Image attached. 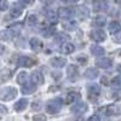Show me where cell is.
I'll return each mask as SVG.
<instances>
[{
  "label": "cell",
  "mask_w": 121,
  "mask_h": 121,
  "mask_svg": "<svg viewBox=\"0 0 121 121\" xmlns=\"http://www.w3.org/2000/svg\"><path fill=\"white\" fill-rule=\"evenodd\" d=\"M63 105V100L60 98H53L46 104V110L48 114H56L58 113Z\"/></svg>",
  "instance_id": "cell-1"
},
{
  "label": "cell",
  "mask_w": 121,
  "mask_h": 121,
  "mask_svg": "<svg viewBox=\"0 0 121 121\" xmlns=\"http://www.w3.org/2000/svg\"><path fill=\"white\" fill-rule=\"evenodd\" d=\"M17 96V90L15 87H5L0 91V99L1 100H11L16 98Z\"/></svg>",
  "instance_id": "cell-2"
},
{
  "label": "cell",
  "mask_w": 121,
  "mask_h": 121,
  "mask_svg": "<svg viewBox=\"0 0 121 121\" xmlns=\"http://www.w3.org/2000/svg\"><path fill=\"white\" fill-rule=\"evenodd\" d=\"M87 112V104L85 102H76L73 107H72V113L76 114V115H81L84 113Z\"/></svg>",
  "instance_id": "cell-3"
},
{
  "label": "cell",
  "mask_w": 121,
  "mask_h": 121,
  "mask_svg": "<svg viewBox=\"0 0 121 121\" xmlns=\"http://www.w3.org/2000/svg\"><path fill=\"white\" fill-rule=\"evenodd\" d=\"M91 38H92L96 43H102V41L105 40L107 34L102 29H96V30H92V32H91Z\"/></svg>",
  "instance_id": "cell-4"
},
{
  "label": "cell",
  "mask_w": 121,
  "mask_h": 121,
  "mask_svg": "<svg viewBox=\"0 0 121 121\" xmlns=\"http://www.w3.org/2000/svg\"><path fill=\"white\" fill-rule=\"evenodd\" d=\"M36 91V85L32 81V82H24L23 87H22V93L23 95H32Z\"/></svg>",
  "instance_id": "cell-5"
},
{
  "label": "cell",
  "mask_w": 121,
  "mask_h": 121,
  "mask_svg": "<svg viewBox=\"0 0 121 121\" xmlns=\"http://www.w3.org/2000/svg\"><path fill=\"white\" fill-rule=\"evenodd\" d=\"M96 64H97V67H98V68H102V69H108V68L112 67V59L108 58V57H102V58L97 59Z\"/></svg>",
  "instance_id": "cell-6"
},
{
  "label": "cell",
  "mask_w": 121,
  "mask_h": 121,
  "mask_svg": "<svg viewBox=\"0 0 121 121\" xmlns=\"http://www.w3.org/2000/svg\"><path fill=\"white\" fill-rule=\"evenodd\" d=\"M22 12H23V9L21 7V5L17 4V3L12 4L11 10H10V15H11V17L17 18V17H19V16L22 15Z\"/></svg>",
  "instance_id": "cell-7"
},
{
  "label": "cell",
  "mask_w": 121,
  "mask_h": 121,
  "mask_svg": "<svg viewBox=\"0 0 121 121\" xmlns=\"http://www.w3.org/2000/svg\"><path fill=\"white\" fill-rule=\"evenodd\" d=\"M18 64L21 67H24V68H29V67L34 65V60L27 56H21L18 58Z\"/></svg>",
  "instance_id": "cell-8"
},
{
  "label": "cell",
  "mask_w": 121,
  "mask_h": 121,
  "mask_svg": "<svg viewBox=\"0 0 121 121\" xmlns=\"http://www.w3.org/2000/svg\"><path fill=\"white\" fill-rule=\"evenodd\" d=\"M50 63H51V65L55 67V68H63L67 64V59L63 58V57H55L50 60Z\"/></svg>",
  "instance_id": "cell-9"
},
{
  "label": "cell",
  "mask_w": 121,
  "mask_h": 121,
  "mask_svg": "<svg viewBox=\"0 0 121 121\" xmlns=\"http://www.w3.org/2000/svg\"><path fill=\"white\" fill-rule=\"evenodd\" d=\"M73 10L72 9H69V7H59L58 10V15L64 18V19H69V18H72L73 17Z\"/></svg>",
  "instance_id": "cell-10"
},
{
  "label": "cell",
  "mask_w": 121,
  "mask_h": 121,
  "mask_svg": "<svg viewBox=\"0 0 121 121\" xmlns=\"http://www.w3.org/2000/svg\"><path fill=\"white\" fill-rule=\"evenodd\" d=\"M13 75V72L9 68H4L0 72V81H7L9 79H11Z\"/></svg>",
  "instance_id": "cell-11"
},
{
  "label": "cell",
  "mask_w": 121,
  "mask_h": 121,
  "mask_svg": "<svg viewBox=\"0 0 121 121\" xmlns=\"http://www.w3.org/2000/svg\"><path fill=\"white\" fill-rule=\"evenodd\" d=\"M108 9V3L105 0H98V1L95 3L93 5V10L96 12H100V11H105Z\"/></svg>",
  "instance_id": "cell-12"
},
{
  "label": "cell",
  "mask_w": 121,
  "mask_h": 121,
  "mask_svg": "<svg viewBox=\"0 0 121 121\" xmlns=\"http://www.w3.org/2000/svg\"><path fill=\"white\" fill-rule=\"evenodd\" d=\"M99 93H100V88H99L98 85H91L88 87V97L90 98L95 99L99 96Z\"/></svg>",
  "instance_id": "cell-13"
},
{
  "label": "cell",
  "mask_w": 121,
  "mask_h": 121,
  "mask_svg": "<svg viewBox=\"0 0 121 121\" xmlns=\"http://www.w3.org/2000/svg\"><path fill=\"white\" fill-rule=\"evenodd\" d=\"M32 81L35 84V85H43L45 79H44V75L40 73V72H34L32 74Z\"/></svg>",
  "instance_id": "cell-14"
},
{
  "label": "cell",
  "mask_w": 121,
  "mask_h": 121,
  "mask_svg": "<svg viewBox=\"0 0 121 121\" xmlns=\"http://www.w3.org/2000/svg\"><path fill=\"white\" fill-rule=\"evenodd\" d=\"M28 107V99L26 98H22V99H19L18 102L15 103V110L16 112H22V110H24L26 108Z\"/></svg>",
  "instance_id": "cell-15"
},
{
  "label": "cell",
  "mask_w": 121,
  "mask_h": 121,
  "mask_svg": "<svg viewBox=\"0 0 121 121\" xmlns=\"http://www.w3.org/2000/svg\"><path fill=\"white\" fill-rule=\"evenodd\" d=\"M67 73H68V79L69 80H75L79 75V72H78V68L75 65H69L68 69H67Z\"/></svg>",
  "instance_id": "cell-16"
},
{
  "label": "cell",
  "mask_w": 121,
  "mask_h": 121,
  "mask_svg": "<svg viewBox=\"0 0 121 121\" xmlns=\"http://www.w3.org/2000/svg\"><path fill=\"white\" fill-rule=\"evenodd\" d=\"M21 30H22V24L21 23H13L9 28V33L11 35H18V34H21Z\"/></svg>",
  "instance_id": "cell-17"
},
{
  "label": "cell",
  "mask_w": 121,
  "mask_h": 121,
  "mask_svg": "<svg viewBox=\"0 0 121 121\" xmlns=\"http://www.w3.org/2000/svg\"><path fill=\"white\" fill-rule=\"evenodd\" d=\"M45 16H46V19H47V21L51 23V24H55V23L58 22V15H56V12L52 11V10L47 11Z\"/></svg>",
  "instance_id": "cell-18"
},
{
  "label": "cell",
  "mask_w": 121,
  "mask_h": 121,
  "mask_svg": "<svg viewBox=\"0 0 121 121\" xmlns=\"http://www.w3.org/2000/svg\"><path fill=\"white\" fill-rule=\"evenodd\" d=\"M88 15H90V10L85 5H80L78 9V16L81 19H85L86 17H88Z\"/></svg>",
  "instance_id": "cell-19"
},
{
  "label": "cell",
  "mask_w": 121,
  "mask_h": 121,
  "mask_svg": "<svg viewBox=\"0 0 121 121\" xmlns=\"http://www.w3.org/2000/svg\"><path fill=\"white\" fill-rule=\"evenodd\" d=\"M30 47H32L34 51H40L43 47V43L40 41V40L38 38H33V39H30Z\"/></svg>",
  "instance_id": "cell-20"
},
{
  "label": "cell",
  "mask_w": 121,
  "mask_h": 121,
  "mask_svg": "<svg viewBox=\"0 0 121 121\" xmlns=\"http://www.w3.org/2000/svg\"><path fill=\"white\" fill-rule=\"evenodd\" d=\"M109 32L112 34H117L121 32V24L116 21H113L112 23L109 24Z\"/></svg>",
  "instance_id": "cell-21"
},
{
  "label": "cell",
  "mask_w": 121,
  "mask_h": 121,
  "mask_svg": "<svg viewBox=\"0 0 121 121\" xmlns=\"http://www.w3.org/2000/svg\"><path fill=\"white\" fill-rule=\"evenodd\" d=\"M91 53L93 56H103L104 55V48L99 45H92L91 46Z\"/></svg>",
  "instance_id": "cell-22"
},
{
  "label": "cell",
  "mask_w": 121,
  "mask_h": 121,
  "mask_svg": "<svg viewBox=\"0 0 121 121\" xmlns=\"http://www.w3.org/2000/svg\"><path fill=\"white\" fill-rule=\"evenodd\" d=\"M105 24H107V18L104 16H98L92 22V26H95V27H104Z\"/></svg>",
  "instance_id": "cell-23"
},
{
  "label": "cell",
  "mask_w": 121,
  "mask_h": 121,
  "mask_svg": "<svg viewBox=\"0 0 121 121\" xmlns=\"http://www.w3.org/2000/svg\"><path fill=\"white\" fill-rule=\"evenodd\" d=\"M74 50H75V46H74L73 44H70V43H65V44H63V46H62V51H63V53H65V55L73 53Z\"/></svg>",
  "instance_id": "cell-24"
},
{
  "label": "cell",
  "mask_w": 121,
  "mask_h": 121,
  "mask_svg": "<svg viewBox=\"0 0 121 121\" xmlns=\"http://www.w3.org/2000/svg\"><path fill=\"white\" fill-rule=\"evenodd\" d=\"M85 76L87 79H96L98 76V70L95 68H88L85 72Z\"/></svg>",
  "instance_id": "cell-25"
},
{
  "label": "cell",
  "mask_w": 121,
  "mask_h": 121,
  "mask_svg": "<svg viewBox=\"0 0 121 121\" xmlns=\"http://www.w3.org/2000/svg\"><path fill=\"white\" fill-rule=\"evenodd\" d=\"M80 98V93L79 92H69L67 95V103H73Z\"/></svg>",
  "instance_id": "cell-26"
},
{
  "label": "cell",
  "mask_w": 121,
  "mask_h": 121,
  "mask_svg": "<svg viewBox=\"0 0 121 121\" xmlns=\"http://www.w3.org/2000/svg\"><path fill=\"white\" fill-rule=\"evenodd\" d=\"M43 35L45 36V38H50V36H52V35H55L56 34V28L55 27H48V28H45V29H43Z\"/></svg>",
  "instance_id": "cell-27"
},
{
  "label": "cell",
  "mask_w": 121,
  "mask_h": 121,
  "mask_svg": "<svg viewBox=\"0 0 121 121\" xmlns=\"http://www.w3.org/2000/svg\"><path fill=\"white\" fill-rule=\"evenodd\" d=\"M56 43H59V44H63V43H65V41H68L69 40V35L68 34H64V33H59V34H57V36H56Z\"/></svg>",
  "instance_id": "cell-28"
},
{
  "label": "cell",
  "mask_w": 121,
  "mask_h": 121,
  "mask_svg": "<svg viewBox=\"0 0 121 121\" xmlns=\"http://www.w3.org/2000/svg\"><path fill=\"white\" fill-rule=\"evenodd\" d=\"M63 27H64V29L69 30V32H72V30H75V29L78 28V23H76L75 21H70V22H68V23H64Z\"/></svg>",
  "instance_id": "cell-29"
},
{
  "label": "cell",
  "mask_w": 121,
  "mask_h": 121,
  "mask_svg": "<svg viewBox=\"0 0 121 121\" xmlns=\"http://www.w3.org/2000/svg\"><path fill=\"white\" fill-rule=\"evenodd\" d=\"M27 79H28L27 73L26 72H21V73H19V75H18V78H17V82L19 85H23L24 82H27Z\"/></svg>",
  "instance_id": "cell-30"
},
{
  "label": "cell",
  "mask_w": 121,
  "mask_h": 121,
  "mask_svg": "<svg viewBox=\"0 0 121 121\" xmlns=\"http://www.w3.org/2000/svg\"><path fill=\"white\" fill-rule=\"evenodd\" d=\"M112 86L113 87H117V88L121 87V75H119V76H116V78H114L112 80Z\"/></svg>",
  "instance_id": "cell-31"
},
{
  "label": "cell",
  "mask_w": 121,
  "mask_h": 121,
  "mask_svg": "<svg viewBox=\"0 0 121 121\" xmlns=\"http://www.w3.org/2000/svg\"><path fill=\"white\" fill-rule=\"evenodd\" d=\"M36 21H38V18H36L35 15H30V16L27 17V23H28L29 26H34V24H36Z\"/></svg>",
  "instance_id": "cell-32"
},
{
  "label": "cell",
  "mask_w": 121,
  "mask_h": 121,
  "mask_svg": "<svg viewBox=\"0 0 121 121\" xmlns=\"http://www.w3.org/2000/svg\"><path fill=\"white\" fill-rule=\"evenodd\" d=\"M32 109L34 112H39V110L41 109V102H40V100H34L33 104H32Z\"/></svg>",
  "instance_id": "cell-33"
},
{
  "label": "cell",
  "mask_w": 121,
  "mask_h": 121,
  "mask_svg": "<svg viewBox=\"0 0 121 121\" xmlns=\"http://www.w3.org/2000/svg\"><path fill=\"white\" fill-rule=\"evenodd\" d=\"M10 36H11V34H9V32H6V30H3V32H0V39L1 40H10Z\"/></svg>",
  "instance_id": "cell-34"
},
{
  "label": "cell",
  "mask_w": 121,
  "mask_h": 121,
  "mask_svg": "<svg viewBox=\"0 0 121 121\" xmlns=\"http://www.w3.org/2000/svg\"><path fill=\"white\" fill-rule=\"evenodd\" d=\"M7 9H9L7 0H0V10H1V11H6Z\"/></svg>",
  "instance_id": "cell-35"
},
{
  "label": "cell",
  "mask_w": 121,
  "mask_h": 121,
  "mask_svg": "<svg viewBox=\"0 0 121 121\" xmlns=\"http://www.w3.org/2000/svg\"><path fill=\"white\" fill-rule=\"evenodd\" d=\"M22 5H32L34 3V0H18Z\"/></svg>",
  "instance_id": "cell-36"
},
{
  "label": "cell",
  "mask_w": 121,
  "mask_h": 121,
  "mask_svg": "<svg viewBox=\"0 0 121 121\" xmlns=\"http://www.w3.org/2000/svg\"><path fill=\"white\" fill-rule=\"evenodd\" d=\"M7 113V108L5 105H0V114H6Z\"/></svg>",
  "instance_id": "cell-37"
},
{
  "label": "cell",
  "mask_w": 121,
  "mask_h": 121,
  "mask_svg": "<svg viewBox=\"0 0 121 121\" xmlns=\"http://www.w3.org/2000/svg\"><path fill=\"white\" fill-rule=\"evenodd\" d=\"M52 76H53L55 79H60V78H62V74L58 73V72H53V73H52Z\"/></svg>",
  "instance_id": "cell-38"
},
{
  "label": "cell",
  "mask_w": 121,
  "mask_h": 121,
  "mask_svg": "<svg viewBox=\"0 0 121 121\" xmlns=\"http://www.w3.org/2000/svg\"><path fill=\"white\" fill-rule=\"evenodd\" d=\"M46 117L44 116V115H36V116H34L33 117V120H45Z\"/></svg>",
  "instance_id": "cell-39"
},
{
  "label": "cell",
  "mask_w": 121,
  "mask_h": 121,
  "mask_svg": "<svg viewBox=\"0 0 121 121\" xmlns=\"http://www.w3.org/2000/svg\"><path fill=\"white\" fill-rule=\"evenodd\" d=\"M114 40H115L116 43H120V44H121V34H117V35L114 38Z\"/></svg>",
  "instance_id": "cell-40"
},
{
  "label": "cell",
  "mask_w": 121,
  "mask_h": 121,
  "mask_svg": "<svg viewBox=\"0 0 121 121\" xmlns=\"http://www.w3.org/2000/svg\"><path fill=\"white\" fill-rule=\"evenodd\" d=\"M41 1H43L44 4H52V3L56 1V0H41Z\"/></svg>",
  "instance_id": "cell-41"
},
{
  "label": "cell",
  "mask_w": 121,
  "mask_h": 121,
  "mask_svg": "<svg viewBox=\"0 0 121 121\" xmlns=\"http://www.w3.org/2000/svg\"><path fill=\"white\" fill-rule=\"evenodd\" d=\"M5 51V46L0 44V55H3V52Z\"/></svg>",
  "instance_id": "cell-42"
},
{
  "label": "cell",
  "mask_w": 121,
  "mask_h": 121,
  "mask_svg": "<svg viewBox=\"0 0 121 121\" xmlns=\"http://www.w3.org/2000/svg\"><path fill=\"white\" fill-rule=\"evenodd\" d=\"M90 120H99V116L93 115V116H91V117H90Z\"/></svg>",
  "instance_id": "cell-43"
},
{
  "label": "cell",
  "mask_w": 121,
  "mask_h": 121,
  "mask_svg": "<svg viewBox=\"0 0 121 121\" xmlns=\"http://www.w3.org/2000/svg\"><path fill=\"white\" fill-rule=\"evenodd\" d=\"M114 1H116V3H120V1H121V0H114Z\"/></svg>",
  "instance_id": "cell-44"
},
{
  "label": "cell",
  "mask_w": 121,
  "mask_h": 121,
  "mask_svg": "<svg viewBox=\"0 0 121 121\" xmlns=\"http://www.w3.org/2000/svg\"><path fill=\"white\" fill-rule=\"evenodd\" d=\"M72 1H75L76 3V1H79V0H72Z\"/></svg>",
  "instance_id": "cell-45"
}]
</instances>
